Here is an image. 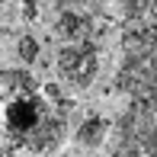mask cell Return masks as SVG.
Here are the masks:
<instances>
[{"label": "cell", "instance_id": "cell-1", "mask_svg": "<svg viewBox=\"0 0 157 157\" xmlns=\"http://www.w3.org/2000/svg\"><path fill=\"white\" fill-rule=\"evenodd\" d=\"M0 109H3V119H0L3 135L19 151L48 154L64 141L71 103L58 87H35L29 93L0 103Z\"/></svg>", "mask_w": 157, "mask_h": 157}, {"label": "cell", "instance_id": "cell-2", "mask_svg": "<svg viewBox=\"0 0 157 157\" xmlns=\"http://www.w3.org/2000/svg\"><path fill=\"white\" fill-rule=\"evenodd\" d=\"M99 71V55L96 48L90 45V42H71V45L61 48L58 55V74L64 77V80L71 83V87H90L93 83Z\"/></svg>", "mask_w": 157, "mask_h": 157}, {"label": "cell", "instance_id": "cell-3", "mask_svg": "<svg viewBox=\"0 0 157 157\" xmlns=\"http://www.w3.org/2000/svg\"><path fill=\"white\" fill-rule=\"evenodd\" d=\"M106 119L103 116H87L80 122V128H77V141H80V144H87V147H96L99 141L106 138Z\"/></svg>", "mask_w": 157, "mask_h": 157}, {"label": "cell", "instance_id": "cell-4", "mask_svg": "<svg viewBox=\"0 0 157 157\" xmlns=\"http://www.w3.org/2000/svg\"><path fill=\"white\" fill-rule=\"evenodd\" d=\"M35 52H39V45H35L32 39H23V42H19V55H23L26 61H32V58H35Z\"/></svg>", "mask_w": 157, "mask_h": 157}]
</instances>
